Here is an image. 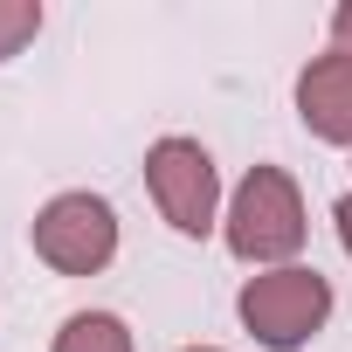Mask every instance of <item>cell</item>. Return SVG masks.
<instances>
[{
    "instance_id": "6da1fadb",
    "label": "cell",
    "mask_w": 352,
    "mask_h": 352,
    "mask_svg": "<svg viewBox=\"0 0 352 352\" xmlns=\"http://www.w3.org/2000/svg\"><path fill=\"white\" fill-rule=\"evenodd\" d=\"M221 242L249 270H283L304 249V194L283 166H249V180L221 208Z\"/></svg>"
},
{
    "instance_id": "7a4b0ae2",
    "label": "cell",
    "mask_w": 352,
    "mask_h": 352,
    "mask_svg": "<svg viewBox=\"0 0 352 352\" xmlns=\"http://www.w3.org/2000/svg\"><path fill=\"white\" fill-rule=\"evenodd\" d=\"M235 318L242 331H256V345L270 352H304L324 318H331V283L304 263H283V270H256L235 297Z\"/></svg>"
},
{
    "instance_id": "3957f363",
    "label": "cell",
    "mask_w": 352,
    "mask_h": 352,
    "mask_svg": "<svg viewBox=\"0 0 352 352\" xmlns=\"http://www.w3.org/2000/svg\"><path fill=\"white\" fill-rule=\"evenodd\" d=\"M145 187H152L173 235L201 242L221 228V173H214V152L201 138H159L145 152Z\"/></svg>"
},
{
    "instance_id": "277c9868",
    "label": "cell",
    "mask_w": 352,
    "mask_h": 352,
    "mask_svg": "<svg viewBox=\"0 0 352 352\" xmlns=\"http://www.w3.org/2000/svg\"><path fill=\"white\" fill-rule=\"evenodd\" d=\"M28 242H35V256L56 270V276H97V270H111V256H118V214H111V201L104 194H56L35 221H28Z\"/></svg>"
},
{
    "instance_id": "5b68a950",
    "label": "cell",
    "mask_w": 352,
    "mask_h": 352,
    "mask_svg": "<svg viewBox=\"0 0 352 352\" xmlns=\"http://www.w3.org/2000/svg\"><path fill=\"white\" fill-rule=\"evenodd\" d=\"M297 118L324 145H352V56L324 49L297 69Z\"/></svg>"
},
{
    "instance_id": "8992f818",
    "label": "cell",
    "mask_w": 352,
    "mask_h": 352,
    "mask_svg": "<svg viewBox=\"0 0 352 352\" xmlns=\"http://www.w3.org/2000/svg\"><path fill=\"white\" fill-rule=\"evenodd\" d=\"M49 352H131V324L118 311H69Z\"/></svg>"
},
{
    "instance_id": "52a82bcc",
    "label": "cell",
    "mask_w": 352,
    "mask_h": 352,
    "mask_svg": "<svg viewBox=\"0 0 352 352\" xmlns=\"http://www.w3.org/2000/svg\"><path fill=\"white\" fill-rule=\"evenodd\" d=\"M42 35V0H0V63H14Z\"/></svg>"
},
{
    "instance_id": "ba28073f",
    "label": "cell",
    "mask_w": 352,
    "mask_h": 352,
    "mask_svg": "<svg viewBox=\"0 0 352 352\" xmlns=\"http://www.w3.org/2000/svg\"><path fill=\"white\" fill-rule=\"evenodd\" d=\"M331 49H345V56H352V0L331 14Z\"/></svg>"
},
{
    "instance_id": "9c48e42d",
    "label": "cell",
    "mask_w": 352,
    "mask_h": 352,
    "mask_svg": "<svg viewBox=\"0 0 352 352\" xmlns=\"http://www.w3.org/2000/svg\"><path fill=\"white\" fill-rule=\"evenodd\" d=\"M331 221H338V242H345V256H352V194L331 208Z\"/></svg>"
},
{
    "instance_id": "30bf717a",
    "label": "cell",
    "mask_w": 352,
    "mask_h": 352,
    "mask_svg": "<svg viewBox=\"0 0 352 352\" xmlns=\"http://www.w3.org/2000/svg\"><path fill=\"white\" fill-rule=\"evenodd\" d=\"M180 352H221V345H180Z\"/></svg>"
}]
</instances>
